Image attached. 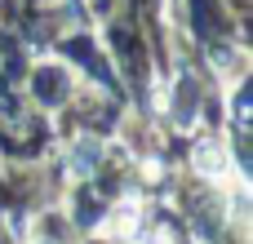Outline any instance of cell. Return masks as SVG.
<instances>
[{
    "label": "cell",
    "mask_w": 253,
    "mask_h": 244,
    "mask_svg": "<svg viewBox=\"0 0 253 244\" xmlns=\"http://www.w3.org/2000/svg\"><path fill=\"white\" fill-rule=\"evenodd\" d=\"M98 160H102V142L80 138V142L71 147V169H76V173H93V169H98Z\"/></svg>",
    "instance_id": "cell-1"
}]
</instances>
